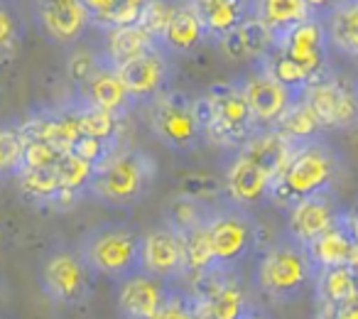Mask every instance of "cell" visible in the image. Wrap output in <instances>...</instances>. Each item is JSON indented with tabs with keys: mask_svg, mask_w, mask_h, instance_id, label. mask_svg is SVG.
Instances as JSON below:
<instances>
[{
	"mask_svg": "<svg viewBox=\"0 0 358 319\" xmlns=\"http://www.w3.org/2000/svg\"><path fill=\"white\" fill-rule=\"evenodd\" d=\"M343 172V157L327 138H314L292 148L285 160L282 170L273 180L268 201L278 209L287 211L297 201L319 194L324 190H334Z\"/></svg>",
	"mask_w": 358,
	"mask_h": 319,
	"instance_id": "6da1fadb",
	"label": "cell"
},
{
	"mask_svg": "<svg viewBox=\"0 0 358 319\" xmlns=\"http://www.w3.org/2000/svg\"><path fill=\"white\" fill-rule=\"evenodd\" d=\"M314 265L304 246L294 243L289 236L263 246L255 255L253 288L260 297L273 304H285L297 299L314 283Z\"/></svg>",
	"mask_w": 358,
	"mask_h": 319,
	"instance_id": "7a4b0ae2",
	"label": "cell"
},
{
	"mask_svg": "<svg viewBox=\"0 0 358 319\" xmlns=\"http://www.w3.org/2000/svg\"><path fill=\"white\" fill-rule=\"evenodd\" d=\"M155 175L157 165L152 155L140 148H115V153L96 167L86 197H94L101 204L128 209L150 194Z\"/></svg>",
	"mask_w": 358,
	"mask_h": 319,
	"instance_id": "3957f363",
	"label": "cell"
},
{
	"mask_svg": "<svg viewBox=\"0 0 358 319\" xmlns=\"http://www.w3.org/2000/svg\"><path fill=\"white\" fill-rule=\"evenodd\" d=\"M140 236L128 221H103L81 236L76 250L94 275L120 283L140 270Z\"/></svg>",
	"mask_w": 358,
	"mask_h": 319,
	"instance_id": "277c9868",
	"label": "cell"
},
{
	"mask_svg": "<svg viewBox=\"0 0 358 319\" xmlns=\"http://www.w3.org/2000/svg\"><path fill=\"white\" fill-rule=\"evenodd\" d=\"M209 236L214 270H241L260 250V224L250 209L221 199L204 221Z\"/></svg>",
	"mask_w": 358,
	"mask_h": 319,
	"instance_id": "5b68a950",
	"label": "cell"
},
{
	"mask_svg": "<svg viewBox=\"0 0 358 319\" xmlns=\"http://www.w3.org/2000/svg\"><path fill=\"white\" fill-rule=\"evenodd\" d=\"M145 106L150 130L172 153H192L204 143V130L192 111V96H187L185 91L167 89Z\"/></svg>",
	"mask_w": 358,
	"mask_h": 319,
	"instance_id": "8992f818",
	"label": "cell"
},
{
	"mask_svg": "<svg viewBox=\"0 0 358 319\" xmlns=\"http://www.w3.org/2000/svg\"><path fill=\"white\" fill-rule=\"evenodd\" d=\"M206 96L211 101V123L204 130V140L216 148L238 150L258 130L238 79L216 81L209 86Z\"/></svg>",
	"mask_w": 358,
	"mask_h": 319,
	"instance_id": "52a82bcc",
	"label": "cell"
},
{
	"mask_svg": "<svg viewBox=\"0 0 358 319\" xmlns=\"http://www.w3.org/2000/svg\"><path fill=\"white\" fill-rule=\"evenodd\" d=\"M299 99L309 106L324 133L351 128L358 120V84L334 69L309 81Z\"/></svg>",
	"mask_w": 358,
	"mask_h": 319,
	"instance_id": "ba28073f",
	"label": "cell"
},
{
	"mask_svg": "<svg viewBox=\"0 0 358 319\" xmlns=\"http://www.w3.org/2000/svg\"><path fill=\"white\" fill-rule=\"evenodd\" d=\"M40 285L52 302L74 307V304H81L91 297L94 273L76 248L57 246L42 260Z\"/></svg>",
	"mask_w": 358,
	"mask_h": 319,
	"instance_id": "9c48e42d",
	"label": "cell"
},
{
	"mask_svg": "<svg viewBox=\"0 0 358 319\" xmlns=\"http://www.w3.org/2000/svg\"><path fill=\"white\" fill-rule=\"evenodd\" d=\"M140 270L169 285L187 280L185 239L167 224L150 226L140 236Z\"/></svg>",
	"mask_w": 358,
	"mask_h": 319,
	"instance_id": "30bf717a",
	"label": "cell"
},
{
	"mask_svg": "<svg viewBox=\"0 0 358 319\" xmlns=\"http://www.w3.org/2000/svg\"><path fill=\"white\" fill-rule=\"evenodd\" d=\"M238 86L243 91V99L250 108L258 130L275 128L285 111L299 99V94L289 91L278 79L268 74L260 64H253L243 76H238Z\"/></svg>",
	"mask_w": 358,
	"mask_h": 319,
	"instance_id": "8fae6325",
	"label": "cell"
},
{
	"mask_svg": "<svg viewBox=\"0 0 358 319\" xmlns=\"http://www.w3.org/2000/svg\"><path fill=\"white\" fill-rule=\"evenodd\" d=\"M343 214H346V209L338 201L336 192L324 190L289 206L287 221H285V236H289L294 243L307 246L327 229H331Z\"/></svg>",
	"mask_w": 358,
	"mask_h": 319,
	"instance_id": "7c38bea8",
	"label": "cell"
},
{
	"mask_svg": "<svg viewBox=\"0 0 358 319\" xmlns=\"http://www.w3.org/2000/svg\"><path fill=\"white\" fill-rule=\"evenodd\" d=\"M35 22L55 45H76L91 27L84 0H35Z\"/></svg>",
	"mask_w": 358,
	"mask_h": 319,
	"instance_id": "4fadbf2b",
	"label": "cell"
},
{
	"mask_svg": "<svg viewBox=\"0 0 358 319\" xmlns=\"http://www.w3.org/2000/svg\"><path fill=\"white\" fill-rule=\"evenodd\" d=\"M278 50L285 52L294 64L302 66L309 81L322 76L327 69H331V64H329L331 47H329L327 25L319 17H309L302 25L289 30L282 40H278Z\"/></svg>",
	"mask_w": 358,
	"mask_h": 319,
	"instance_id": "5bb4252c",
	"label": "cell"
},
{
	"mask_svg": "<svg viewBox=\"0 0 358 319\" xmlns=\"http://www.w3.org/2000/svg\"><path fill=\"white\" fill-rule=\"evenodd\" d=\"M118 76L133 104H148L155 96L169 89L172 79V62L162 47H155L148 55L118 66Z\"/></svg>",
	"mask_w": 358,
	"mask_h": 319,
	"instance_id": "9a60e30c",
	"label": "cell"
},
{
	"mask_svg": "<svg viewBox=\"0 0 358 319\" xmlns=\"http://www.w3.org/2000/svg\"><path fill=\"white\" fill-rule=\"evenodd\" d=\"M270 187H273V177L260 165H255L253 160L236 153V157L231 160L224 172L226 201L243 206V209H253V206L268 201Z\"/></svg>",
	"mask_w": 358,
	"mask_h": 319,
	"instance_id": "2e32d148",
	"label": "cell"
},
{
	"mask_svg": "<svg viewBox=\"0 0 358 319\" xmlns=\"http://www.w3.org/2000/svg\"><path fill=\"white\" fill-rule=\"evenodd\" d=\"M172 288L174 285L152 278V275L143 273V270L120 280L118 309L123 314V319H150L164 304V299L169 297Z\"/></svg>",
	"mask_w": 358,
	"mask_h": 319,
	"instance_id": "e0dca14e",
	"label": "cell"
},
{
	"mask_svg": "<svg viewBox=\"0 0 358 319\" xmlns=\"http://www.w3.org/2000/svg\"><path fill=\"white\" fill-rule=\"evenodd\" d=\"M76 101H81L86 106H96L101 111H108V113L118 115V118H125L128 111L135 106L130 94L125 91L123 81H120L118 69H113L106 59L101 62L99 69L84 84L76 86Z\"/></svg>",
	"mask_w": 358,
	"mask_h": 319,
	"instance_id": "ac0fdd59",
	"label": "cell"
},
{
	"mask_svg": "<svg viewBox=\"0 0 358 319\" xmlns=\"http://www.w3.org/2000/svg\"><path fill=\"white\" fill-rule=\"evenodd\" d=\"M206 40H209V32H206L204 20L199 17L196 8L192 6L189 0H174L172 15H169V22L164 27L157 45L172 57V55H192Z\"/></svg>",
	"mask_w": 358,
	"mask_h": 319,
	"instance_id": "d6986e66",
	"label": "cell"
},
{
	"mask_svg": "<svg viewBox=\"0 0 358 319\" xmlns=\"http://www.w3.org/2000/svg\"><path fill=\"white\" fill-rule=\"evenodd\" d=\"M356 246H358V239H356V234H353L351 224H348V216L343 214L331 229H327L322 236H317L312 243L304 246V250H307L314 270L341 268V265L348 268V260H351Z\"/></svg>",
	"mask_w": 358,
	"mask_h": 319,
	"instance_id": "ffe728a7",
	"label": "cell"
},
{
	"mask_svg": "<svg viewBox=\"0 0 358 319\" xmlns=\"http://www.w3.org/2000/svg\"><path fill=\"white\" fill-rule=\"evenodd\" d=\"M189 3L196 8L209 32V40L214 42L250 20L255 8V0H189Z\"/></svg>",
	"mask_w": 358,
	"mask_h": 319,
	"instance_id": "44dd1931",
	"label": "cell"
},
{
	"mask_svg": "<svg viewBox=\"0 0 358 319\" xmlns=\"http://www.w3.org/2000/svg\"><path fill=\"white\" fill-rule=\"evenodd\" d=\"M358 290L356 273L346 265L341 268H322L314 273L312 292H314V307H317V319H331L334 309L351 297Z\"/></svg>",
	"mask_w": 358,
	"mask_h": 319,
	"instance_id": "7402d4cb",
	"label": "cell"
},
{
	"mask_svg": "<svg viewBox=\"0 0 358 319\" xmlns=\"http://www.w3.org/2000/svg\"><path fill=\"white\" fill-rule=\"evenodd\" d=\"M292 148L294 145L287 138H282L275 128H263V130H255L236 153L253 160L255 165H260L275 180L278 172L282 170L285 160L292 153Z\"/></svg>",
	"mask_w": 358,
	"mask_h": 319,
	"instance_id": "603a6c76",
	"label": "cell"
},
{
	"mask_svg": "<svg viewBox=\"0 0 358 319\" xmlns=\"http://www.w3.org/2000/svg\"><path fill=\"white\" fill-rule=\"evenodd\" d=\"M155 47H159V45L140 25H123V27H113V30L106 32V47L101 55H103V59L108 62L113 69H118V66L148 55Z\"/></svg>",
	"mask_w": 358,
	"mask_h": 319,
	"instance_id": "cb8c5ba5",
	"label": "cell"
},
{
	"mask_svg": "<svg viewBox=\"0 0 358 319\" xmlns=\"http://www.w3.org/2000/svg\"><path fill=\"white\" fill-rule=\"evenodd\" d=\"M324 25L331 52L358 62V0H343L324 20Z\"/></svg>",
	"mask_w": 358,
	"mask_h": 319,
	"instance_id": "d4e9b609",
	"label": "cell"
},
{
	"mask_svg": "<svg viewBox=\"0 0 358 319\" xmlns=\"http://www.w3.org/2000/svg\"><path fill=\"white\" fill-rule=\"evenodd\" d=\"M253 17H258L275 40H282L289 30L309 20V8L304 0H255Z\"/></svg>",
	"mask_w": 358,
	"mask_h": 319,
	"instance_id": "484cf974",
	"label": "cell"
},
{
	"mask_svg": "<svg viewBox=\"0 0 358 319\" xmlns=\"http://www.w3.org/2000/svg\"><path fill=\"white\" fill-rule=\"evenodd\" d=\"M55 172H57V180H59V187H62V204L69 206L71 201L81 199V197L86 194L96 167L66 150V153H62V157L57 160Z\"/></svg>",
	"mask_w": 358,
	"mask_h": 319,
	"instance_id": "4316f807",
	"label": "cell"
},
{
	"mask_svg": "<svg viewBox=\"0 0 358 319\" xmlns=\"http://www.w3.org/2000/svg\"><path fill=\"white\" fill-rule=\"evenodd\" d=\"M211 206H214V204L192 199V197L179 194V192H177V194H174L172 199L164 204L162 221L169 226V229H174L177 234L185 236L187 231H194V229H199V226H204Z\"/></svg>",
	"mask_w": 358,
	"mask_h": 319,
	"instance_id": "83f0119b",
	"label": "cell"
},
{
	"mask_svg": "<svg viewBox=\"0 0 358 319\" xmlns=\"http://www.w3.org/2000/svg\"><path fill=\"white\" fill-rule=\"evenodd\" d=\"M275 130H278L282 138H287L292 145L307 143V140L322 138L324 135L319 120L314 118V113L309 111V106L304 104L302 99H297L287 111H285V115L278 120Z\"/></svg>",
	"mask_w": 358,
	"mask_h": 319,
	"instance_id": "f1b7e54d",
	"label": "cell"
},
{
	"mask_svg": "<svg viewBox=\"0 0 358 319\" xmlns=\"http://www.w3.org/2000/svg\"><path fill=\"white\" fill-rule=\"evenodd\" d=\"M15 177L27 199L37 201V204H62V187L59 180H57L55 167H47V170H20Z\"/></svg>",
	"mask_w": 358,
	"mask_h": 319,
	"instance_id": "f546056e",
	"label": "cell"
},
{
	"mask_svg": "<svg viewBox=\"0 0 358 319\" xmlns=\"http://www.w3.org/2000/svg\"><path fill=\"white\" fill-rule=\"evenodd\" d=\"M74 113H76V123H79L81 135H94V138H103V140H118L120 120L123 118L108 113V111L96 108V106H86L76 99H74Z\"/></svg>",
	"mask_w": 358,
	"mask_h": 319,
	"instance_id": "4dcf8cb0",
	"label": "cell"
},
{
	"mask_svg": "<svg viewBox=\"0 0 358 319\" xmlns=\"http://www.w3.org/2000/svg\"><path fill=\"white\" fill-rule=\"evenodd\" d=\"M255 64H260L270 76H273V79H278L280 84L287 86L289 91H294V94H299V96H302L304 86L309 84V76L304 74L302 66L294 64L285 52H280L278 45L273 47V52H270L268 57H263V59L255 62Z\"/></svg>",
	"mask_w": 358,
	"mask_h": 319,
	"instance_id": "1f68e13d",
	"label": "cell"
},
{
	"mask_svg": "<svg viewBox=\"0 0 358 319\" xmlns=\"http://www.w3.org/2000/svg\"><path fill=\"white\" fill-rule=\"evenodd\" d=\"M182 239H185L187 280L214 270V255H211L209 236H206L204 226H199V229H194V231H187Z\"/></svg>",
	"mask_w": 358,
	"mask_h": 319,
	"instance_id": "d6a6232c",
	"label": "cell"
},
{
	"mask_svg": "<svg viewBox=\"0 0 358 319\" xmlns=\"http://www.w3.org/2000/svg\"><path fill=\"white\" fill-rule=\"evenodd\" d=\"M22 150H25V135L20 125L0 123V180L15 177L20 172Z\"/></svg>",
	"mask_w": 358,
	"mask_h": 319,
	"instance_id": "836d02e7",
	"label": "cell"
},
{
	"mask_svg": "<svg viewBox=\"0 0 358 319\" xmlns=\"http://www.w3.org/2000/svg\"><path fill=\"white\" fill-rule=\"evenodd\" d=\"M22 35H25V27H22L20 13L15 10L13 3L0 0V64L10 62L17 55Z\"/></svg>",
	"mask_w": 358,
	"mask_h": 319,
	"instance_id": "e575fe53",
	"label": "cell"
},
{
	"mask_svg": "<svg viewBox=\"0 0 358 319\" xmlns=\"http://www.w3.org/2000/svg\"><path fill=\"white\" fill-rule=\"evenodd\" d=\"M241 42H243L245 62H260L263 57H268L273 52V47L278 45V40L273 37V32L258 20V17H250L243 25L238 27Z\"/></svg>",
	"mask_w": 358,
	"mask_h": 319,
	"instance_id": "d590c367",
	"label": "cell"
},
{
	"mask_svg": "<svg viewBox=\"0 0 358 319\" xmlns=\"http://www.w3.org/2000/svg\"><path fill=\"white\" fill-rule=\"evenodd\" d=\"M179 194H187V197H192V199L206 201V204H216V201L226 199L224 177L204 175V172L187 175L185 180L179 182Z\"/></svg>",
	"mask_w": 358,
	"mask_h": 319,
	"instance_id": "8d00e7d4",
	"label": "cell"
},
{
	"mask_svg": "<svg viewBox=\"0 0 358 319\" xmlns=\"http://www.w3.org/2000/svg\"><path fill=\"white\" fill-rule=\"evenodd\" d=\"M174 0H148L145 8L140 10V17L135 25H140L155 42H159L164 27L169 22V15H172Z\"/></svg>",
	"mask_w": 358,
	"mask_h": 319,
	"instance_id": "74e56055",
	"label": "cell"
},
{
	"mask_svg": "<svg viewBox=\"0 0 358 319\" xmlns=\"http://www.w3.org/2000/svg\"><path fill=\"white\" fill-rule=\"evenodd\" d=\"M115 148H120L118 140H103V138H94V135H79L74 140V145L69 148V153H74L76 157L86 160L89 165L99 167L101 162L110 157L115 153Z\"/></svg>",
	"mask_w": 358,
	"mask_h": 319,
	"instance_id": "f35d334b",
	"label": "cell"
},
{
	"mask_svg": "<svg viewBox=\"0 0 358 319\" xmlns=\"http://www.w3.org/2000/svg\"><path fill=\"white\" fill-rule=\"evenodd\" d=\"M62 153L64 150L55 148L47 140H25L20 170H47V167H55L57 160L62 157Z\"/></svg>",
	"mask_w": 358,
	"mask_h": 319,
	"instance_id": "ab89813d",
	"label": "cell"
},
{
	"mask_svg": "<svg viewBox=\"0 0 358 319\" xmlns=\"http://www.w3.org/2000/svg\"><path fill=\"white\" fill-rule=\"evenodd\" d=\"M150 319H194V299H192V292L174 285L169 297L164 299V304Z\"/></svg>",
	"mask_w": 358,
	"mask_h": 319,
	"instance_id": "60d3db41",
	"label": "cell"
},
{
	"mask_svg": "<svg viewBox=\"0 0 358 319\" xmlns=\"http://www.w3.org/2000/svg\"><path fill=\"white\" fill-rule=\"evenodd\" d=\"M101 62H103L101 52L76 50V52H71L69 59H66V74H69V79L74 81V86H81L96 69H99Z\"/></svg>",
	"mask_w": 358,
	"mask_h": 319,
	"instance_id": "b9f144b4",
	"label": "cell"
},
{
	"mask_svg": "<svg viewBox=\"0 0 358 319\" xmlns=\"http://www.w3.org/2000/svg\"><path fill=\"white\" fill-rule=\"evenodd\" d=\"M120 10V27L123 25H135L140 17V10L145 8L148 0H115Z\"/></svg>",
	"mask_w": 358,
	"mask_h": 319,
	"instance_id": "7bdbcfd3",
	"label": "cell"
},
{
	"mask_svg": "<svg viewBox=\"0 0 358 319\" xmlns=\"http://www.w3.org/2000/svg\"><path fill=\"white\" fill-rule=\"evenodd\" d=\"M309 8V15L312 17H319V20H327L338 6H341L343 0H304Z\"/></svg>",
	"mask_w": 358,
	"mask_h": 319,
	"instance_id": "ee69618b",
	"label": "cell"
},
{
	"mask_svg": "<svg viewBox=\"0 0 358 319\" xmlns=\"http://www.w3.org/2000/svg\"><path fill=\"white\" fill-rule=\"evenodd\" d=\"M331 319H358V290L334 309Z\"/></svg>",
	"mask_w": 358,
	"mask_h": 319,
	"instance_id": "f6af8a7d",
	"label": "cell"
},
{
	"mask_svg": "<svg viewBox=\"0 0 358 319\" xmlns=\"http://www.w3.org/2000/svg\"><path fill=\"white\" fill-rule=\"evenodd\" d=\"M192 299H194V297H192ZM194 319H224V317H219V314H214L211 309H206L204 304L194 302Z\"/></svg>",
	"mask_w": 358,
	"mask_h": 319,
	"instance_id": "bcb514c9",
	"label": "cell"
},
{
	"mask_svg": "<svg viewBox=\"0 0 358 319\" xmlns=\"http://www.w3.org/2000/svg\"><path fill=\"white\" fill-rule=\"evenodd\" d=\"M241 319H275V317H270V314L265 312V309H260V307H250Z\"/></svg>",
	"mask_w": 358,
	"mask_h": 319,
	"instance_id": "7dc6e473",
	"label": "cell"
},
{
	"mask_svg": "<svg viewBox=\"0 0 358 319\" xmlns=\"http://www.w3.org/2000/svg\"><path fill=\"white\" fill-rule=\"evenodd\" d=\"M346 216H348V224H351L353 234H356V239H358V201L353 204V209H346Z\"/></svg>",
	"mask_w": 358,
	"mask_h": 319,
	"instance_id": "c3c4849f",
	"label": "cell"
},
{
	"mask_svg": "<svg viewBox=\"0 0 358 319\" xmlns=\"http://www.w3.org/2000/svg\"><path fill=\"white\" fill-rule=\"evenodd\" d=\"M13 3H35V0H13Z\"/></svg>",
	"mask_w": 358,
	"mask_h": 319,
	"instance_id": "681fc988",
	"label": "cell"
},
{
	"mask_svg": "<svg viewBox=\"0 0 358 319\" xmlns=\"http://www.w3.org/2000/svg\"><path fill=\"white\" fill-rule=\"evenodd\" d=\"M356 285H358V273H356Z\"/></svg>",
	"mask_w": 358,
	"mask_h": 319,
	"instance_id": "f907efd6",
	"label": "cell"
},
{
	"mask_svg": "<svg viewBox=\"0 0 358 319\" xmlns=\"http://www.w3.org/2000/svg\"><path fill=\"white\" fill-rule=\"evenodd\" d=\"M356 125H358V120H356Z\"/></svg>",
	"mask_w": 358,
	"mask_h": 319,
	"instance_id": "816d5d0a",
	"label": "cell"
}]
</instances>
